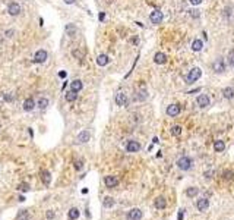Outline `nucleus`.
<instances>
[{
  "label": "nucleus",
  "mask_w": 234,
  "mask_h": 220,
  "mask_svg": "<svg viewBox=\"0 0 234 220\" xmlns=\"http://www.w3.org/2000/svg\"><path fill=\"white\" fill-rule=\"evenodd\" d=\"M192 164H193V161H192V159L187 157V156H183V157H180V159L177 160V167L180 170L192 169Z\"/></svg>",
  "instance_id": "obj_1"
},
{
  "label": "nucleus",
  "mask_w": 234,
  "mask_h": 220,
  "mask_svg": "<svg viewBox=\"0 0 234 220\" xmlns=\"http://www.w3.org/2000/svg\"><path fill=\"white\" fill-rule=\"evenodd\" d=\"M200 76H202V70H200V68H193V69H190L189 75L186 76V82H187V84H192V82L198 81Z\"/></svg>",
  "instance_id": "obj_2"
},
{
  "label": "nucleus",
  "mask_w": 234,
  "mask_h": 220,
  "mask_svg": "<svg viewBox=\"0 0 234 220\" xmlns=\"http://www.w3.org/2000/svg\"><path fill=\"white\" fill-rule=\"evenodd\" d=\"M142 216H144V213H142L141 208H132L127 213V219L129 220H141Z\"/></svg>",
  "instance_id": "obj_3"
},
{
  "label": "nucleus",
  "mask_w": 234,
  "mask_h": 220,
  "mask_svg": "<svg viewBox=\"0 0 234 220\" xmlns=\"http://www.w3.org/2000/svg\"><path fill=\"white\" fill-rule=\"evenodd\" d=\"M149 19H151V22H152V24L158 25V24H161V22H162V19H164V15H162L161 10H154V12H151V15H149Z\"/></svg>",
  "instance_id": "obj_4"
},
{
  "label": "nucleus",
  "mask_w": 234,
  "mask_h": 220,
  "mask_svg": "<svg viewBox=\"0 0 234 220\" xmlns=\"http://www.w3.org/2000/svg\"><path fill=\"white\" fill-rule=\"evenodd\" d=\"M47 57H48V53H47L45 50H43V49H41V50H38L35 53L34 62H35V63H44V62L47 60Z\"/></svg>",
  "instance_id": "obj_5"
},
{
  "label": "nucleus",
  "mask_w": 234,
  "mask_h": 220,
  "mask_svg": "<svg viewBox=\"0 0 234 220\" xmlns=\"http://www.w3.org/2000/svg\"><path fill=\"white\" fill-rule=\"evenodd\" d=\"M104 184H106L107 188H116L119 185V179L116 176H113V175H108V176L104 178Z\"/></svg>",
  "instance_id": "obj_6"
},
{
  "label": "nucleus",
  "mask_w": 234,
  "mask_h": 220,
  "mask_svg": "<svg viewBox=\"0 0 234 220\" xmlns=\"http://www.w3.org/2000/svg\"><path fill=\"white\" fill-rule=\"evenodd\" d=\"M91 138V134L89 131H81L78 136H76V142H79V144H85V142H88Z\"/></svg>",
  "instance_id": "obj_7"
},
{
  "label": "nucleus",
  "mask_w": 234,
  "mask_h": 220,
  "mask_svg": "<svg viewBox=\"0 0 234 220\" xmlns=\"http://www.w3.org/2000/svg\"><path fill=\"white\" fill-rule=\"evenodd\" d=\"M126 150L127 153H138L139 150H141V144L138 142V141H129L126 144Z\"/></svg>",
  "instance_id": "obj_8"
},
{
  "label": "nucleus",
  "mask_w": 234,
  "mask_h": 220,
  "mask_svg": "<svg viewBox=\"0 0 234 220\" xmlns=\"http://www.w3.org/2000/svg\"><path fill=\"white\" fill-rule=\"evenodd\" d=\"M212 68H214V70H215L216 73H221V72L225 70V63H224V60H222L221 57H218V59H215Z\"/></svg>",
  "instance_id": "obj_9"
},
{
  "label": "nucleus",
  "mask_w": 234,
  "mask_h": 220,
  "mask_svg": "<svg viewBox=\"0 0 234 220\" xmlns=\"http://www.w3.org/2000/svg\"><path fill=\"white\" fill-rule=\"evenodd\" d=\"M196 103H198V106L200 109H205V107L209 106V97L206 94H200L198 99H196Z\"/></svg>",
  "instance_id": "obj_10"
},
{
  "label": "nucleus",
  "mask_w": 234,
  "mask_h": 220,
  "mask_svg": "<svg viewBox=\"0 0 234 220\" xmlns=\"http://www.w3.org/2000/svg\"><path fill=\"white\" fill-rule=\"evenodd\" d=\"M179 113H180V106H179V104H170V106L167 107V115H168V116L174 118V116H177Z\"/></svg>",
  "instance_id": "obj_11"
},
{
  "label": "nucleus",
  "mask_w": 234,
  "mask_h": 220,
  "mask_svg": "<svg viewBox=\"0 0 234 220\" xmlns=\"http://www.w3.org/2000/svg\"><path fill=\"white\" fill-rule=\"evenodd\" d=\"M127 103H129V100H127V96L125 93H119V94L116 96V104H117V106L123 107V106H127Z\"/></svg>",
  "instance_id": "obj_12"
},
{
  "label": "nucleus",
  "mask_w": 234,
  "mask_h": 220,
  "mask_svg": "<svg viewBox=\"0 0 234 220\" xmlns=\"http://www.w3.org/2000/svg\"><path fill=\"white\" fill-rule=\"evenodd\" d=\"M7 12H9L10 16H18L19 13H21V6H19L18 3H10L9 7H7Z\"/></svg>",
  "instance_id": "obj_13"
},
{
  "label": "nucleus",
  "mask_w": 234,
  "mask_h": 220,
  "mask_svg": "<svg viewBox=\"0 0 234 220\" xmlns=\"http://www.w3.org/2000/svg\"><path fill=\"white\" fill-rule=\"evenodd\" d=\"M196 207H198L199 211L208 210V207H209V200H208V198H199L198 201H196Z\"/></svg>",
  "instance_id": "obj_14"
},
{
  "label": "nucleus",
  "mask_w": 234,
  "mask_h": 220,
  "mask_svg": "<svg viewBox=\"0 0 234 220\" xmlns=\"http://www.w3.org/2000/svg\"><path fill=\"white\" fill-rule=\"evenodd\" d=\"M154 62H155L157 65H164V63L167 62V56H165L162 51H158V53L154 56Z\"/></svg>",
  "instance_id": "obj_15"
},
{
  "label": "nucleus",
  "mask_w": 234,
  "mask_h": 220,
  "mask_svg": "<svg viewBox=\"0 0 234 220\" xmlns=\"http://www.w3.org/2000/svg\"><path fill=\"white\" fill-rule=\"evenodd\" d=\"M65 31H66V34L69 35V37H75V35L78 34V28H76L75 24H67L66 28H65Z\"/></svg>",
  "instance_id": "obj_16"
},
{
  "label": "nucleus",
  "mask_w": 234,
  "mask_h": 220,
  "mask_svg": "<svg viewBox=\"0 0 234 220\" xmlns=\"http://www.w3.org/2000/svg\"><path fill=\"white\" fill-rule=\"evenodd\" d=\"M82 81H79V79H73L72 82H70V91H75V93H79L81 90H82Z\"/></svg>",
  "instance_id": "obj_17"
},
{
  "label": "nucleus",
  "mask_w": 234,
  "mask_h": 220,
  "mask_svg": "<svg viewBox=\"0 0 234 220\" xmlns=\"http://www.w3.org/2000/svg\"><path fill=\"white\" fill-rule=\"evenodd\" d=\"M222 96L227 99V100H233L234 99V88L233 87H227L222 90Z\"/></svg>",
  "instance_id": "obj_18"
},
{
  "label": "nucleus",
  "mask_w": 234,
  "mask_h": 220,
  "mask_svg": "<svg viewBox=\"0 0 234 220\" xmlns=\"http://www.w3.org/2000/svg\"><path fill=\"white\" fill-rule=\"evenodd\" d=\"M34 107H35V101L32 99H26L23 101V110L25 112H31V110H34Z\"/></svg>",
  "instance_id": "obj_19"
},
{
  "label": "nucleus",
  "mask_w": 234,
  "mask_h": 220,
  "mask_svg": "<svg viewBox=\"0 0 234 220\" xmlns=\"http://www.w3.org/2000/svg\"><path fill=\"white\" fill-rule=\"evenodd\" d=\"M154 205H155L158 210H164V208L167 207V201H165V198H164V197H158V198L155 200Z\"/></svg>",
  "instance_id": "obj_20"
},
{
  "label": "nucleus",
  "mask_w": 234,
  "mask_h": 220,
  "mask_svg": "<svg viewBox=\"0 0 234 220\" xmlns=\"http://www.w3.org/2000/svg\"><path fill=\"white\" fill-rule=\"evenodd\" d=\"M41 181H43L45 185H50V182H51V175H50L48 170H43V172H41Z\"/></svg>",
  "instance_id": "obj_21"
},
{
  "label": "nucleus",
  "mask_w": 234,
  "mask_h": 220,
  "mask_svg": "<svg viewBox=\"0 0 234 220\" xmlns=\"http://www.w3.org/2000/svg\"><path fill=\"white\" fill-rule=\"evenodd\" d=\"M108 62H110V59H108L107 54H100V56L97 57V63H98V66H106Z\"/></svg>",
  "instance_id": "obj_22"
},
{
  "label": "nucleus",
  "mask_w": 234,
  "mask_h": 220,
  "mask_svg": "<svg viewBox=\"0 0 234 220\" xmlns=\"http://www.w3.org/2000/svg\"><path fill=\"white\" fill-rule=\"evenodd\" d=\"M214 150H215L216 153L224 151V150H225V144H224V141H221V139L215 141V142H214Z\"/></svg>",
  "instance_id": "obj_23"
},
{
  "label": "nucleus",
  "mask_w": 234,
  "mask_h": 220,
  "mask_svg": "<svg viewBox=\"0 0 234 220\" xmlns=\"http://www.w3.org/2000/svg\"><path fill=\"white\" fill-rule=\"evenodd\" d=\"M79 214H81V213H79V210H78L76 207H73V208H70V210L67 211V217L70 220H76L79 217Z\"/></svg>",
  "instance_id": "obj_24"
},
{
  "label": "nucleus",
  "mask_w": 234,
  "mask_h": 220,
  "mask_svg": "<svg viewBox=\"0 0 234 220\" xmlns=\"http://www.w3.org/2000/svg\"><path fill=\"white\" fill-rule=\"evenodd\" d=\"M192 49L195 51H200L203 49V43H202V40H195L193 43H192Z\"/></svg>",
  "instance_id": "obj_25"
},
{
  "label": "nucleus",
  "mask_w": 234,
  "mask_h": 220,
  "mask_svg": "<svg viewBox=\"0 0 234 220\" xmlns=\"http://www.w3.org/2000/svg\"><path fill=\"white\" fill-rule=\"evenodd\" d=\"M76 99H78V93H75V91H69V93H66V101L73 103Z\"/></svg>",
  "instance_id": "obj_26"
},
{
  "label": "nucleus",
  "mask_w": 234,
  "mask_h": 220,
  "mask_svg": "<svg viewBox=\"0 0 234 220\" xmlns=\"http://www.w3.org/2000/svg\"><path fill=\"white\" fill-rule=\"evenodd\" d=\"M198 192H199V189H198V188L192 186V188H187V191H186V195L192 198V197H196V195H198Z\"/></svg>",
  "instance_id": "obj_27"
},
{
  "label": "nucleus",
  "mask_w": 234,
  "mask_h": 220,
  "mask_svg": "<svg viewBox=\"0 0 234 220\" xmlns=\"http://www.w3.org/2000/svg\"><path fill=\"white\" fill-rule=\"evenodd\" d=\"M114 203H116V201H114V198H111V197H106V198H104V201H103V205H104V207H107V208H110V207H113V205H114Z\"/></svg>",
  "instance_id": "obj_28"
},
{
  "label": "nucleus",
  "mask_w": 234,
  "mask_h": 220,
  "mask_svg": "<svg viewBox=\"0 0 234 220\" xmlns=\"http://www.w3.org/2000/svg\"><path fill=\"white\" fill-rule=\"evenodd\" d=\"M48 106V99H45V97H41L40 100H38V107L43 110V109H45Z\"/></svg>",
  "instance_id": "obj_29"
},
{
  "label": "nucleus",
  "mask_w": 234,
  "mask_h": 220,
  "mask_svg": "<svg viewBox=\"0 0 234 220\" xmlns=\"http://www.w3.org/2000/svg\"><path fill=\"white\" fill-rule=\"evenodd\" d=\"M145 99H146V91H145V90L139 91L138 96H135V100H139V101H144Z\"/></svg>",
  "instance_id": "obj_30"
},
{
  "label": "nucleus",
  "mask_w": 234,
  "mask_h": 220,
  "mask_svg": "<svg viewBox=\"0 0 234 220\" xmlns=\"http://www.w3.org/2000/svg\"><path fill=\"white\" fill-rule=\"evenodd\" d=\"M180 134H181V126H179V125H176V126H173V128H171V135L179 136Z\"/></svg>",
  "instance_id": "obj_31"
},
{
  "label": "nucleus",
  "mask_w": 234,
  "mask_h": 220,
  "mask_svg": "<svg viewBox=\"0 0 234 220\" xmlns=\"http://www.w3.org/2000/svg\"><path fill=\"white\" fill-rule=\"evenodd\" d=\"M18 189L19 191H22V192H26V191H29V185L25 184V182H22V184H19L18 185Z\"/></svg>",
  "instance_id": "obj_32"
},
{
  "label": "nucleus",
  "mask_w": 234,
  "mask_h": 220,
  "mask_svg": "<svg viewBox=\"0 0 234 220\" xmlns=\"http://www.w3.org/2000/svg\"><path fill=\"white\" fill-rule=\"evenodd\" d=\"M72 54H73V57H76V59H84V53L81 50H73Z\"/></svg>",
  "instance_id": "obj_33"
},
{
  "label": "nucleus",
  "mask_w": 234,
  "mask_h": 220,
  "mask_svg": "<svg viewBox=\"0 0 234 220\" xmlns=\"http://www.w3.org/2000/svg\"><path fill=\"white\" fill-rule=\"evenodd\" d=\"M19 220H28V211L26 210H22V213H19Z\"/></svg>",
  "instance_id": "obj_34"
},
{
  "label": "nucleus",
  "mask_w": 234,
  "mask_h": 220,
  "mask_svg": "<svg viewBox=\"0 0 234 220\" xmlns=\"http://www.w3.org/2000/svg\"><path fill=\"white\" fill-rule=\"evenodd\" d=\"M189 12H190V15H192L193 18H199V12H198V10L192 9V10H189Z\"/></svg>",
  "instance_id": "obj_35"
},
{
  "label": "nucleus",
  "mask_w": 234,
  "mask_h": 220,
  "mask_svg": "<svg viewBox=\"0 0 234 220\" xmlns=\"http://www.w3.org/2000/svg\"><path fill=\"white\" fill-rule=\"evenodd\" d=\"M53 217H54V213L51 211V210H48V211H47V219H48V220H51Z\"/></svg>",
  "instance_id": "obj_36"
},
{
  "label": "nucleus",
  "mask_w": 234,
  "mask_h": 220,
  "mask_svg": "<svg viewBox=\"0 0 234 220\" xmlns=\"http://www.w3.org/2000/svg\"><path fill=\"white\" fill-rule=\"evenodd\" d=\"M189 1H190L193 6H198V4H200V3H202V0H189Z\"/></svg>",
  "instance_id": "obj_37"
},
{
  "label": "nucleus",
  "mask_w": 234,
  "mask_h": 220,
  "mask_svg": "<svg viewBox=\"0 0 234 220\" xmlns=\"http://www.w3.org/2000/svg\"><path fill=\"white\" fill-rule=\"evenodd\" d=\"M75 167L78 170H81L82 169V161H76V163H75Z\"/></svg>",
  "instance_id": "obj_38"
},
{
  "label": "nucleus",
  "mask_w": 234,
  "mask_h": 220,
  "mask_svg": "<svg viewBox=\"0 0 234 220\" xmlns=\"http://www.w3.org/2000/svg\"><path fill=\"white\" fill-rule=\"evenodd\" d=\"M66 75H67V73H66L65 70H60V72H59V76H60V78H66Z\"/></svg>",
  "instance_id": "obj_39"
},
{
  "label": "nucleus",
  "mask_w": 234,
  "mask_h": 220,
  "mask_svg": "<svg viewBox=\"0 0 234 220\" xmlns=\"http://www.w3.org/2000/svg\"><path fill=\"white\" fill-rule=\"evenodd\" d=\"M230 65H231V66L234 68V54H231V56H230Z\"/></svg>",
  "instance_id": "obj_40"
},
{
  "label": "nucleus",
  "mask_w": 234,
  "mask_h": 220,
  "mask_svg": "<svg viewBox=\"0 0 234 220\" xmlns=\"http://www.w3.org/2000/svg\"><path fill=\"white\" fill-rule=\"evenodd\" d=\"M183 213H184V210H180V211H179V219L177 220H183Z\"/></svg>",
  "instance_id": "obj_41"
},
{
  "label": "nucleus",
  "mask_w": 234,
  "mask_h": 220,
  "mask_svg": "<svg viewBox=\"0 0 234 220\" xmlns=\"http://www.w3.org/2000/svg\"><path fill=\"white\" fill-rule=\"evenodd\" d=\"M65 3H67V4H72V3H75V0H65Z\"/></svg>",
  "instance_id": "obj_42"
},
{
  "label": "nucleus",
  "mask_w": 234,
  "mask_h": 220,
  "mask_svg": "<svg viewBox=\"0 0 234 220\" xmlns=\"http://www.w3.org/2000/svg\"><path fill=\"white\" fill-rule=\"evenodd\" d=\"M12 34H13V31H6V35H7V37H12Z\"/></svg>",
  "instance_id": "obj_43"
},
{
  "label": "nucleus",
  "mask_w": 234,
  "mask_h": 220,
  "mask_svg": "<svg viewBox=\"0 0 234 220\" xmlns=\"http://www.w3.org/2000/svg\"><path fill=\"white\" fill-rule=\"evenodd\" d=\"M100 21H103V19H104V18H106V15H104V13H100Z\"/></svg>",
  "instance_id": "obj_44"
},
{
  "label": "nucleus",
  "mask_w": 234,
  "mask_h": 220,
  "mask_svg": "<svg viewBox=\"0 0 234 220\" xmlns=\"http://www.w3.org/2000/svg\"><path fill=\"white\" fill-rule=\"evenodd\" d=\"M4 100H9V101H10V100H12V97H10V96H4Z\"/></svg>",
  "instance_id": "obj_45"
}]
</instances>
